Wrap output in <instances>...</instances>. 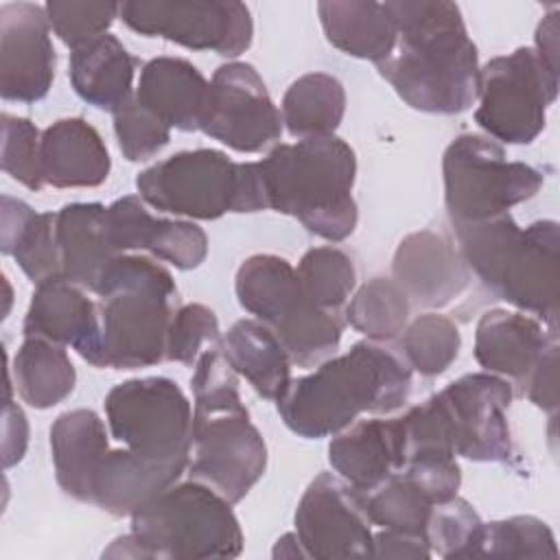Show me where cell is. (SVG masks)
I'll use <instances>...</instances> for the list:
<instances>
[{"mask_svg":"<svg viewBox=\"0 0 560 560\" xmlns=\"http://www.w3.org/2000/svg\"><path fill=\"white\" fill-rule=\"evenodd\" d=\"M114 131L118 147L129 162L153 158L171 140V127L136 96L114 112Z\"/></svg>","mask_w":560,"mask_h":560,"instance_id":"ab89813d","label":"cell"},{"mask_svg":"<svg viewBox=\"0 0 560 560\" xmlns=\"http://www.w3.org/2000/svg\"><path fill=\"white\" fill-rule=\"evenodd\" d=\"M44 9L55 35L74 50L107 33L112 22L118 18L120 2L48 0Z\"/></svg>","mask_w":560,"mask_h":560,"instance_id":"f35d334b","label":"cell"},{"mask_svg":"<svg viewBox=\"0 0 560 560\" xmlns=\"http://www.w3.org/2000/svg\"><path fill=\"white\" fill-rule=\"evenodd\" d=\"M199 129L234 151L258 153L280 140L282 116L256 68L230 61L210 79Z\"/></svg>","mask_w":560,"mask_h":560,"instance_id":"5bb4252c","label":"cell"},{"mask_svg":"<svg viewBox=\"0 0 560 560\" xmlns=\"http://www.w3.org/2000/svg\"><path fill=\"white\" fill-rule=\"evenodd\" d=\"M396 284L418 306L440 308L470 282V271L453 241L435 230H420L400 241L392 260Z\"/></svg>","mask_w":560,"mask_h":560,"instance_id":"d6986e66","label":"cell"},{"mask_svg":"<svg viewBox=\"0 0 560 560\" xmlns=\"http://www.w3.org/2000/svg\"><path fill=\"white\" fill-rule=\"evenodd\" d=\"M431 547L422 534L381 529L372 540V558H431Z\"/></svg>","mask_w":560,"mask_h":560,"instance_id":"ee69618b","label":"cell"},{"mask_svg":"<svg viewBox=\"0 0 560 560\" xmlns=\"http://www.w3.org/2000/svg\"><path fill=\"white\" fill-rule=\"evenodd\" d=\"M558 341L540 319L523 311H486L475 328V359L483 372L508 376L521 389L540 361L542 352Z\"/></svg>","mask_w":560,"mask_h":560,"instance_id":"44dd1931","label":"cell"},{"mask_svg":"<svg viewBox=\"0 0 560 560\" xmlns=\"http://www.w3.org/2000/svg\"><path fill=\"white\" fill-rule=\"evenodd\" d=\"M55 219L57 212H35L28 203L2 195L0 249L4 256H13L35 284L61 273Z\"/></svg>","mask_w":560,"mask_h":560,"instance_id":"f546056e","label":"cell"},{"mask_svg":"<svg viewBox=\"0 0 560 560\" xmlns=\"http://www.w3.org/2000/svg\"><path fill=\"white\" fill-rule=\"evenodd\" d=\"M326 39L341 52L383 63L396 46V26L383 2L326 0L317 4Z\"/></svg>","mask_w":560,"mask_h":560,"instance_id":"f1b7e54d","label":"cell"},{"mask_svg":"<svg viewBox=\"0 0 560 560\" xmlns=\"http://www.w3.org/2000/svg\"><path fill=\"white\" fill-rule=\"evenodd\" d=\"M118 18L144 37L223 57L245 52L254 37L252 13L238 0H131L120 2Z\"/></svg>","mask_w":560,"mask_h":560,"instance_id":"7c38bea8","label":"cell"},{"mask_svg":"<svg viewBox=\"0 0 560 560\" xmlns=\"http://www.w3.org/2000/svg\"><path fill=\"white\" fill-rule=\"evenodd\" d=\"M39 166L44 184L52 188H94L107 179L112 160L88 120L61 118L42 133Z\"/></svg>","mask_w":560,"mask_h":560,"instance_id":"603a6c76","label":"cell"},{"mask_svg":"<svg viewBox=\"0 0 560 560\" xmlns=\"http://www.w3.org/2000/svg\"><path fill=\"white\" fill-rule=\"evenodd\" d=\"M383 4L396 26V46L376 66L378 74L418 112H466L477 101L479 59L459 7L446 0Z\"/></svg>","mask_w":560,"mask_h":560,"instance_id":"6da1fadb","label":"cell"},{"mask_svg":"<svg viewBox=\"0 0 560 560\" xmlns=\"http://www.w3.org/2000/svg\"><path fill=\"white\" fill-rule=\"evenodd\" d=\"M28 444V422L24 411L11 400V394L4 396V422H2V464L11 468L24 457Z\"/></svg>","mask_w":560,"mask_h":560,"instance_id":"f6af8a7d","label":"cell"},{"mask_svg":"<svg viewBox=\"0 0 560 560\" xmlns=\"http://www.w3.org/2000/svg\"><path fill=\"white\" fill-rule=\"evenodd\" d=\"M39 144L42 136L28 118L2 114V171L31 190H42L44 186Z\"/></svg>","mask_w":560,"mask_h":560,"instance_id":"b9f144b4","label":"cell"},{"mask_svg":"<svg viewBox=\"0 0 560 560\" xmlns=\"http://www.w3.org/2000/svg\"><path fill=\"white\" fill-rule=\"evenodd\" d=\"M549 525L536 516H510L483 523L470 558H556Z\"/></svg>","mask_w":560,"mask_h":560,"instance_id":"d590c367","label":"cell"},{"mask_svg":"<svg viewBox=\"0 0 560 560\" xmlns=\"http://www.w3.org/2000/svg\"><path fill=\"white\" fill-rule=\"evenodd\" d=\"M114 440L142 459L188 468L192 448V407L182 387L166 376L129 378L105 396Z\"/></svg>","mask_w":560,"mask_h":560,"instance_id":"9c48e42d","label":"cell"},{"mask_svg":"<svg viewBox=\"0 0 560 560\" xmlns=\"http://www.w3.org/2000/svg\"><path fill=\"white\" fill-rule=\"evenodd\" d=\"M55 238L61 273L96 293L105 269L120 252L112 243L107 208L103 203H68L57 212Z\"/></svg>","mask_w":560,"mask_h":560,"instance_id":"cb8c5ba5","label":"cell"},{"mask_svg":"<svg viewBox=\"0 0 560 560\" xmlns=\"http://www.w3.org/2000/svg\"><path fill=\"white\" fill-rule=\"evenodd\" d=\"M238 304L267 324L291 363L313 368L335 354L343 332V319L308 300L291 262L276 254L245 258L234 278Z\"/></svg>","mask_w":560,"mask_h":560,"instance_id":"52a82bcc","label":"cell"},{"mask_svg":"<svg viewBox=\"0 0 560 560\" xmlns=\"http://www.w3.org/2000/svg\"><path fill=\"white\" fill-rule=\"evenodd\" d=\"M481 525L483 521L475 508L455 494L453 499L433 505L424 527V538L431 553H438L440 558H470Z\"/></svg>","mask_w":560,"mask_h":560,"instance_id":"74e56055","label":"cell"},{"mask_svg":"<svg viewBox=\"0 0 560 560\" xmlns=\"http://www.w3.org/2000/svg\"><path fill=\"white\" fill-rule=\"evenodd\" d=\"M411 392V368L389 341H357L315 372L291 378L278 400L282 422L306 440L328 438L361 413H392Z\"/></svg>","mask_w":560,"mask_h":560,"instance_id":"7a4b0ae2","label":"cell"},{"mask_svg":"<svg viewBox=\"0 0 560 560\" xmlns=\"http://www.w3.org/2000/svg\"><path fill=\"white\" fill-rule=\"evenodd\" d=\"M558 9H551L538 24L536 37H534V52L536 57L556 74L558 70Z\"/></svg>","mask_w":560,"mask_h":560,"instance_id":"bcb514c9","label":"cell"},{"mask_svg":"<svg viewBox=\"0 0 560 560\" xmlns=\"http://www.w3.org/2000/svg\"><path fill=\"white\" fill-rule=\"evenodd\" d=\"M488 293L536 315L549 330H556L560 295V230L556 221H534L518 230Z\"/></svg>","mask_w":560,"mask_h":560,"instance_id":"2e32d148","label":"cell"},{"mask_svg":"<svg viewBox=\"0 0 560 560\" xmlns=\"http://www.w3.org/2000/svg\"><path fill=\"white\" fill-rule=\"evenodd\" d=\"M136 59L122 42L105 33L70 52V85L88 105L116 112L131 98Z\"/></svg>","mask_w":560,"mask_h":560,"instance_id":"4316f807","label":"cell"},{"mask_svg":"<svg viewBox=\"0 0 560 560\" xmlns=\"http://www.w3.org/2000/svg\"><path fill=\"white\" fill-rule=\"evenodd\" d=\"M273 558H306L304 547L300 545V538L295 532L278 538V542L273 547Z\"/></svg>","mask_w":560,"mask_h":560,"instance_id":"7dc6e473","label":"cell"},{"mask_svg":"<svg viewBox=\"0 0 560 560\" xmlns=\"http://www.w3.org/2000/svg\"><path fill=\"white\" fill-rule=\"evenodd\" d=\"M55 48L46 9L35 2L0 7V96L13 103L42 101L55 79Z\"/></svg>","mask_w":560,"mask_h":560,"instance_id":"e0dca14e","label":"cell"},{"mask_svg":"<svg viewBox=\"0 0 560 560\" xmlns=\"http://www.w3.org/2000/svg\"><path fill=\"white\" fill-rule=\"evenodd\" d=\"M243 162L217 149L179 151L136 177L142 201L160 212L212 221L238 212Z\"/></svg>","mask_w":560,"mask_h":560,"instance_id":"8fae6325","label":"cell"},{"mask_svg":"<svg viewBox=\"0 0 560 560\" xmlns=\"http://www.w3.org/2000/svg\"><path fill=\"white\" fill-rule=\"evenodd\" d=\"M560 74L551 72L529 46L492 57L479 68V105L475 122L505 144L534 142L558 96Z\"/></svg>","mask_w":560,"mask_h":560,"instance_id":"30bf717a","label":"cell"},{"mask_svg":"<svg viewBox=\"0 0 560 560\" xmlns=\"http://www.w3.org/2000/svg\"><path fill=\"white\" fill-rule=\"evenodd\" d=\"M210 348H221V330L214 311L203 304H184L177 308L168 324L166 359L195 365L199 354Z\"/></svg>","mask_w":560,"mask_h":560,"instance_id":"60d3db41","label":"cell"},{"mask_svg":"<svg viewBox=\"0 0 560 560\" xmlns=\"http://www.w3.org/2000/svg\"><path fill=\"white\" fill-rule=\"evenodd\" d=\"M435 501L407 472L398 470L381 486L365 492V512L381 529L422 534Z\"/></svg>","mask_w":560,"mask_h":560,"instance_id":"836d02e7","label":"cell"},{"mask_svg":"<svg viewBox=\"0 0 560 560\" xmlns=\"http://www.w3.org/2000/svg\"><path fill=\"white\" fill-rule=\"evenodd\" d=\"M11 372L20 398L33 409L59 405L72 394L77 383V372L66 346L44 337H24Z\"/></svg>","mask_w":560,"mask_h":560,"instance_id":"4dcf8cb0","label":"cell"},{"mask_svg":"<svg viewBox=\"0 0 560 560\" xmlns=\"http://www.w3.org/2000/svg\"><path fill=\"white\" fill-rule=\"evenodd\" d=\"M346 90L326 72H308L295 79L282 96V125L298 138L330 136L343 120Z\"/></svg>","mask_w":560,"mask_h":560,"instance_id":"1f68e13d","label":"cell"},{"mask_svg":"<svg viewBox=\"0 0 560 560\" xmlns=\"http://www.w3.org/2000/svg\"><path fill=\"white\" fill-rule=\"evenodd\" d=\"M107 451L105 424L92 409L66 411L50 427L55 479L74 501L92 503L94 477Z\"/></svg>","mask_w":560,"mask_h":560,"instance_id":"d4e9b609","label":"cell"},{"mask_svg":"<svg viewBox=\"0 0 560 560\" xmlns=\"http://www.w3.org/2000/svg\"><path fill=\"white\" fill-rule=\"evenodd\" d=\"M332 470L363 494L381 486L405 464L398 418L359 420L335 433L328 444Z\"/></svg>","mask_w":560,"mask_h":560,"instance_id":"7402d4cb","label":"cell"},{"mask_svg":"<svg viewBox=\"0 0 560 560\" xmlns=\"http://www.w3.org/2000/svg\"><path fill=\"white\" fill-rule=\"evenodd\" d=\"M256 164L265 210L298 219L311 234L339 243L357 228V158L335 133L278 144Z\"/></svg>","mask_w":560,"mask_h":560,"instance_id":"277c9868","label":"cell"},{"mask_svg":"<svg viewBox=\"0 0 560 560\" xmlns=\"http://www.w3.org/2000/svg\"><path fill=\"white\" fill-rule=\"evenodd\" d=\"M295 534L306 558H372L365 494L339 475L319 472L298 503Z\"/></svg>","mask_w":560,"mask_h":560,"instance_id":"9a60e30c","label":"cell"},{"mask_svg":"<svg viewBox=\"0 0 560 560\" xmlns=\"http://www.w3.org/2000/svg\"><path fill=\"white\" fill-rule=\"evenodd\" d=\"M243 532L232 503L217 490L190 479L173 483L131 514V532L103 551L107 558L201 560L234 558Z\"/></svg>","mask_w":560,"mask_h":560,"instance_id":"8992f818","label":"cell"},{"mask_svg":"<svg viewBox=\"0 0 560 560\" xmlns=\"http://www.w3.org/2000/svg\"><path fill=\"white\" fill-rule=\"evenodd\" d=\"M190 387L192 459L188 475L234 505L265 475V440L249 420L238 392V374L221 348L199 354Z\"/></svg>","mask_w":560,"mask_h":560,"instance_id":"3957f363","label":"cell"},{"mask_svg":"<svg viewBox=\"0 0 560 560\" xmlns=\"http://www.w3.org/2000/svg\"><path fill=\"white\" fill-rule=\"evenodd\" d=\"M411 302L394 278H370L346 306V322L374 341L396 339L409 319Z\"/></svg>","mask_w":560,"mask_h":560,"instance_id":"d6a6232c","label":"cell"},{"mask_svg":"<svg viewBox=\"0 0 560 560\" xmlns=\"http://www.w3.org/2000/svg\"><path fill=\"white\" fill-rule=\"evenodd\" d=\"M221 352L236 374L267 400H280L291 383V357L260 319H238L221 337Z\"/></svg>","mask_w":560,"mask_h":560,"instance_id":"83f0119b","label":"cell"},{"mask_svg":"<svg viewBox=\"0 0 560 560\" xmlns=\"http://www.w3.org/2000/svg\"><path fill=\"white\" fill-rule=\"evenodd\" d=\"M210 81L182 57H155L140 70L136 98L168 127L197 131Z\"/></svg>","mask_w":560,"mask_h":560,"instance_id":"484cf974","label":"cell"},{"mask_svg":"<svg viewBox=\"0 0 560 560\" xmlns=\"http://www.w3.org/2000/svg\"><path fill=\"white\" fill-rule=\"evenodd\" d=\"M107 221L120 254L147 249L184 271L199 267L208 256V236L197 223L153 217L140 195H127L107 206Z\"/></svg>","mask_w":560,"mask_h":560,"instance_id":"ffe728a7","label":"cell"},{"mask_svg":"<svg viewBox=\"0 0 560 560\" xmlns=\"http://www.w3.org/2000/svg\"><path fill=\"white\" fill-rule=\"evenodd\" d=\"M442 175L451 225L505 214L532 199L545 179L525 162H508L503 147L479 133H462L446 147Z\"/></svg>","mask_w":560,"mask_h":560,"instance_id":"ba28073f","label":"cell"},{"mask_svg":"<svg viewBox=\"0 0 560 560\" xmlns=\"http://www.w3.org/2000/svg\"><path fill=\"white\" fill-rule=\"evenodd\" d=\"M295 273L308 300L328 311L343 306L357 284L352 258L332 245L304 252Z\"/></svg>","mask_w":560,"mask_h":560,"instance_id":"8d00e7d4","label":"cell"},{"mask_svg":"<svg viewBox=\"0 0 560 560\" xmlns=\"http://www.w3.org/2000/svg\"><path fill=\"white\" fill-rule=\"evenodd\" d=\"M521 394L538 409L556 416L558 409V341H553L527 376Z\"/></svg>","mask_w":560,"mask_h":560,"instance_id":"7bdbcfd3","label":"cell"},{"mask_svg":"<svg viewBox=\"0 0 560 560\" xmlns=\"http://www.w3.org/2000/svg\"><path fill=\"white\" fill-rule=\"evenodd\" d=\"M175 293L173 276L160 262L116 256L96 289L101 368L138 370L164 361Z\"/></svg>","mask_w":560,"mask_h":560,"instance_id":"5b68a950","label":"cell"},{"mask_svg":"<svg viewBox=\"0 0 560 560\" xmlns=\"http://www.w3.org/2000/svg\"><path fill=\"white\" fill-rule=\"evenodd\" d=\"M514 387L503 376L470 372L433 394L455 455L470 462H508L512 433L508 409Z\"/></svg>","mask_w":560,"mask_h":560,"instance_id":"4fadbf2b","label":"cell"},{"mask_svg":"<svg viewBox=\"0 0 560 560\" xmlns=\"http://www.w3.org/2000/svg\"><path fill=\"white\" fill-rule=\"evenodd\" d=\"M22 332L24 337H44L70 346L83 361L101 368L98 304L63 273L35 284Z\"/></svg>","mask_w":560,"mask_h":560,"instance_id":"ac0fdd59","label":"cell"},{"mask_svg":"<svg viewBox=\"0 0 560 560\" xmlns=\"http://www.w3.org/2000/svg\"><path fill=\"white\" fill-rule=\"evenodd\" d=\"M459 346L462 337L457 324L440 313H422L413 322H407L398 341V350L411 372L420 376L446 372L457 359Z\"/></svg>","mask_w":560,"mask_h":560,"instance_id":"e575fe53","label":"cell"}]
</instances>
